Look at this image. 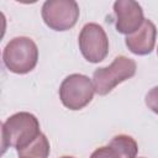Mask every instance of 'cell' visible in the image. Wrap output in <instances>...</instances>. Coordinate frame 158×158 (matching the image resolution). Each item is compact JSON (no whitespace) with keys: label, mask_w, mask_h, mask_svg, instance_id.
<instances>
[{"label":"cell","mask_w":158,"mask_h":158,"mask_svg":"<svg viewBox=\"0 0 158 158\" xmlns=\"http://www.w3.org/2000/svg\"><path fill=\"white\" fill-rule=\"evenodd\" d=\"M41 135L37 117L30 112L21 111L11 115L1 126V148H16L20 151L27 147Z\"/></svg>","instance_id":"cell-1"},{"label":"cell","mask_w":158,"mask_h":158,"mask_svg":"<svg viewBox=\"0 0 158 158\" xmlns=\"http://www.w3.org/2000/svg\"><path fill=\"white\" fill-rule=\"evenodd\" d=\"M2 62L10 72L16 74H26L37 65V44L30 37H15L5 46L2 52Z\"/></svg>","instance_id":"cell-2"},{"label":"cell","mask_w":158,"mask_h":158,"mask_svg":"<svg viewBox=\"0 0 158 158\" xmlns=\"http://www.w3.org/2000/svg\"><path fill=\"white\" fill-rule=\"evenodd\" d=\"M137 64L126 56L116 57L107 67L98 68L93 74V85L98 95H107L116 85L136 74Z\"/></svg>","instance_id":"cell-3"},{"label":"cell","mask_w":158,"mask_h":158,"mask_svg":"<svg viewBox=\"0 0 158 158\" xmlns=\"http://www.w3.org/2000/svg\"><path fill=\"white\" fill-rule=\"evenodd\" d=\"M93 80L84 74H70L63 79L59 86V99L69 110H81L94 96Z\"/></svg>","instance_id":"cell-4"},{"label":"cell","mask_w":158,"mask_h":158,"mask_svg":"<svg viewBox=\"0 0 158 158\" xmlns=\"http://www.w3.org/2000/svg\"><path fill=\"white\" fill-rule=\"evenodd\" d=\"M44 23L54 31H67L75 26L80 10L74 0H47L41 10Z\"/></svg>","instance_id":"cell-5"},{"label":"cell","mask_w":158,"mask_h":158,"mask_svg":"<svg viewBox=\"0 0 158 158\" xmlns=\"http://www.w3.org/2000/svg\"><path fill=\"white\" fill-rule=\"evenodd\" d=\"M79 49L83 57L90 63L104 60L109 53V38L105 30L95 22L83 26L78 37Z\"/></svg>","instance_id":"cell-6"},{"label":"cell","mask_w":158,"mask_h":158,"mask_svg":"<svg viewBox=\"0 0 158 158\" xmlns=\"http://www.w3.org/2000/svg\"><path fill=\"white\" fill-rule=\"evenodd\" d=\"M114 14L116 31L126 36L136 32L146 20L141 5L133 0L115 1Z\"/></svg>","instance_id":"cell-7"},{"label":"cell","mask_w":158,"mask_h":158,"mask_svg":"<svg viewBox=\"0 0 158 158\" xmlns=\"http://www.w3.org/2000/svg\"><path fill=\"white\" fill-rule=\"evenodd\" d=\"M157 38V27L156 25L146 19L142 26L133 33L126 36L125 43L130 52L137 56H147L154 49Z\"/></svg>","instance_id":"cell-8"},{"label":"cell","mask_w":158,"mask_h":158,"mask_svg":"<svg viewBox=\"0 0 158 158\" xmlns=\"http://www.w3.org/2000/svg\"><path fill=\"white\" fill-rule=\"evenodd\" d=\"M49 151V142L47 137L41 132V135L27 147L17 151V156L19 158H48Z\"/></svg>","instance_id":"cell-9"},{"label":"cell","mask_w":158,"mask_h":158,"mask_svg":"<svg viewBox=\"0 0 158 158\" xmlns=\"http://www.w3.org/2000/svg\"><path fill=\"white\" fill-rule=\"evenodd\" d=\"M109 146L112 147L122 158H136L138 146L135 138L128 135H117L111 138Z\"/></svg>","instance_id":"cell-10"},{"label":"cell","mask_w":158,"mask_h":158,"mask_svg":"<svg viewBox=\"0 0 158 158\" xmlns=\"http://www.w3.org/2000/svg\"><path fill=\"white\" fill-rule=\"evenodd\" d=\"M89 158H122L112 147H110L109 144L107 146H104V147H99L96 148Z\"/></svg>","instance_id":"cell-11"},{"label":"cell","mask_w":158,"mask_h":158,"mask_svg":"<svg viewBox=\"0 0 158 158\" xmlns=\"http://www.w3.org/2000/svg\"><path fill=\"white\" fill-rule=\"evenodd\" d=\"M146 105L148 109H151L154 114L158 115V86L152 88L147 94H146Z\"/></svg>","instance_id":"cell-12"},{"label":"cell","mask_w":158,"mask_h":158,"mask_svg":"<svg viewBox=\"0 0 158 158\" xmlns=\"http://www.w3.org/2000/svg\"><path fill=\"white\" fill-rule=\"evenodd\" d=\"M60 158H74V157H72V156H63V157H60Z\"/></svg>","instance_id":"cell-13"},{"label":"cell","mask_w":158,"mask_h":158,"mask_svg":"<svg viewBox=\"0 0 158 158\" xmlns=\"http://www.w3.org/2000/svg\"><path fill=\"white\" fill-rule=\"evenodd\" d=\"M157 56H158V48H157Z\"/></svg>","instance_id":"cell-14"},{"label":"cell","mask_w":158,"mask_h":158,"mask_svg":"<svg viewBox=\"0 0 158 158\" xmlns=\"http://www.w3.org/2000/svg\"><path fill=\"white\" fill-rule=\"evenodd\" d=\"M136 158H137V157H136ZM138 158H144V157H138Z\"/></svg>","instance_id":"cell-15"}]
</instances>
